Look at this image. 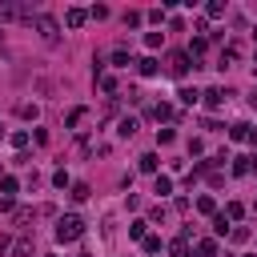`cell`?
Here are the masks:
<instances>
[{
	"mask_svg": "<svg viewBox=\"0 0 257 257\" xmlns=\"http://www.w3.org/2000/svg\"><path fill=\"white\" fill-rule=\"evenodd\" d=\"M8 249H12V241H8V237H0V257H4Z\"/></svg>",
	"mask_w": 257,
	"mask_h": 257,
	"instance_id": "obj_24",
	"label": "cell"
},
{
	"mask_svg": "<svg viewBox=\"0 0 257 257\" xmlns=\"http://www.w3.org/2000/svg\"><path fill=\"white\" fill-rule=\"evenodd\" d=\"M197 253H201V257H217V241H213V237H209V241H201V245H197Z\"/></svg>",
	"mask_w": 257,
	"mask_h": 257,
	"instance_id": "obj_15",
	"label": "cell"
},
{
	"mask_svg": "<svg viewBox=\"0 0 257 257\" xmlns=\"http://www.w3.org/2000/svg\"><path fill=\"white\" fill-rule=\"evenodd\" d=\"M84 20H88V12H84V8H68V16H64V24H68V28H80Z\"/></svg>",
	"mask_w": 257,
	"mask_h": 257,
	"instance_id": "obj_5",
	"label": "cell"
},
{
	"mask_svg": "<svg viewBox=\"0 0 257 257\" xmlns=\"http://www.w3.org/2000/svg\"><path fill=\"white\" fill-rule=\"evenodd\" d=\"M153 193H161V197H169V193H173V181L157 173V181H153Z\"/></svg>",
	"mask_w": 257,
	"mask_h": 257,
	"instance_id": "obj_8",
	"label": "cell"
},
{
	"mask_svg": "<svg viewBox=\"0 0 257 257\" xmlns=\"http://www.w3.org/2000/svg\"><path fill=\"white\" fill-rule=\"evenodd\" d=\"M16 16H28V8H20V4H0V20H16Z\"/></svg>",
	"mask_w": 257,
	"mask_h": 257,
	"instance_id": "obj_6",
	"label": "cell"
},
{
	"mask_svg": "<svg viewBox=\"0 0 257 257\" xmlns=\"http://www.w3.org/2000/svg\"><path fill=\"white\" fill-rule=\"evenodd\" d=\"M20 116L24 120H36V104H20Z\"/></svg>",
	"mask_w": 257,
	"mask_h": 257,
	"instance_id": "obj_21",
	"label": "cell"
},
{
	"mask_svg": "<svg viewBox=\"0 0 257 257\" xmlns=\"http://www.w3.org/2000/svg\"><path fill=\"white\" fill-rule=\"evenodd\" d=\"M68 197H72V201H84V197H88V185H72V193H68Z\"/></svg>",
	"mask_w": 257,
	"mask_h": 257,
	"instance_id": "obj_19",
	"label": "cell"
},
{
	"mask_svg": "<svg viewBox=\"0 0 257 257\" xmlns=\"http://www.w3.org/2000/svg\"><path fill=\"white\" fill-rule=\"evenodd\" d=\"M189 64H193V56H189V52H173V56H169V72H173V76H185V72H189Z\"/></svg>",
	"mask_w": 257,
	"mask_h": 257,
	"instance_id": "obj_2",
	"label": "cell"
},
{
	"mask_svg": "<svg viewBox=\"0 0 257 257\" xmlns=\"http://www.w3.org/2000/svg\"><path fill=\"white\" fill-rule=\"evenodd\" d=\"M225 96H229L225 88H209V92H205V104H209V108H217V104H221Z\"/></svg>",
	"mask_w": 257,
	"mask_h": 257,
	"instance_id": "obj_7",
	"label": "cell"
},
{
	"mask_svg": "<svg viewBox=\"0 0 257 257\" xmlns=\"http://www.w3.org/2000/svg\"><path fill=\"white\" fill-rule=\"evenodd\" d=\"M145 229H149V221H133L128 225V237H145Z\"/></svg>",
	"mask_w": 257,
	"mask_h": 257,
	"instance_id": "obj_17",
	"label": "cell"
},
{
	"mask_svg": "<svg viewBox=\"0 0 257 257\" xmlns=\"http://www.w3.org/2000/svg\"><path fill=\"white\" fill-rule=\"evenodd\" d=\"M145 253H161V237H145Z\"/></svg>",
	"mask_w": 257,
	"mask_h": 257,
	"instance_id": "obj_20",
	"label": "cell"
},
{
	"mask_svg": "<svg viewBox=\"0 0 257 257\" xmlns=\"http://www.w3.org/2000/svg\"><path fill=\"white\" fill-rule=\"evenodd\" d=\"M84 116H88V112H84V108H72V112H68V120H64V128H76V124H80V120H84Z\"/></svg>",
	"mask_w": 257,
	"mask_h": 257,
	"instance_id": "obj_13",
	"label": "cell"
},
{
	"mask_svg": "<svg viewBox=\"0 0 257 257\" xmlns=\"http://www.w3.org/2000/svg\"><path fill=\"white\" fill-rule=\"evenodd\" d=\"M169 253H173V257H185V253H189V237H177V241L169 245Z\"/></svg>",
	"mask_w": 257,
	"mask_h": 257,
	"instance_id": "obj_11",
	"label": "cell"
},
{
	"mask_svg": "<svg viewBox=\"0 0 257 257\" xmlns=\"http://www.w3.org/2000/svg\"><path fill=\"white\" fill-rule=\"evenodd\" d=\"M12 257H36L32 253V237H20V241H12V249H8Z\"/></svg>",
	"mask_w": 257,
	"mask_h": 257,
	"instance_id": "obj_4",
	"label": "cell"
},
{
	"mask_svg": "<svg viewBox=\"0 0 257 257\" xmlns=\"http://www.w3.org/2000/svg\"><path fill=\"white\" fill-rule=\"evenodd\" d=\"M0 189H4L8 197H12V193H16V177H4V181H0Z\"/></svg>",
	"mask_w": 257,
	"mask_h": 257,
	"instance_id": "obj_22",
	"label": "cell"
},
{
	"mask_svg": "<svg viewBox=\"0 0 257 257\" xmlns=\"http://www.w3.org/2000/svg\"><path fill=\"white\" fill-rule=\"evenodd\" d=\"M36 28L44 32V40H48V44H56V32H60V28H56V20H52V16H36Z\"/></svg>",
	"mask_w": 257,
	"mask_h": 257,
	"instance_id": "obj_3",
	"label": "cell"
},
{
	"mask_svg": "<svg viewBox=\"0 0 257 257\" xmlns=\"http://www.w3.org/2000/svg\"><path fill=\"white\" fill-rule=\"evenodd\" d=\"M213 233H217V237H225V233H229V217H225V213H217V217H213Z\"/></svg>",
	"mask_w": 257,
	"mask_h": 257,
	"instance_id": "obj_10",
	"label": "cell"
},
{
	"mask_svg": "<svg viewBox=\"0 0 257 257\" xmlns=\"http://www.w3.org/2000/svg\"><path fill=\"white\" fill-rule=\"evenodd\" d=\"M197 96H201L197 88H181V100H185V104H197Z\"/></svg>",
	"mask_w": 257,
	"mask_h": 257,
	"instance_id": "obj_18",
	"label": "cell"
},
{
	"mask_svg": "<svg viewBox=\"0 0 257 257\" xmlns=\"http://www.w3.org/2000/svg\"><path fill=\"white\" fill-rule=\"evenodd\" d=\"M0 213H12V197H0Z\"/></svg>",
	"mask_w": 257,
	"mask_h": 257,
	"instance_id": "obj_23",
	"label": "cell"
},
{
	"mask_svg": "<svg viewBox=\"0 0 257 257\" xmlns=\"http://www.w3.org/2000/svg\"><path fill=\"white\" fill-rule=\"evenodd\" d=\"M112 64H116V68H128V48H124V44L112 48Z\"/></svg>",
	"mask_w": 257,
	"mask_h": 257,
	"instance_id": "obj_9",
	"label": "cell"
},
{
	"mask_svg": "<svg viewBox=\"0 0 257 257\" xmlns=\"http://www.w3.org/2000/svg\"><path fill=\"white\" fill-rule=\"evenodd\" d=\"M141 173H157V153H145L141 157Z\"/></svg>",
	"mask_w": 257,
	"mask_h": 257,
	"instance_id": "obj_14",
	"label": "cell"
},
{
	"mask_svg": "<svg viewBox=\"0 0 257 257\" xmlns=\"http://www.w3.org/2000/svg\"><path fill=\"white\" fill-rule=\"evenodd\" d=\"M249 108H253V112H257V88H253V92H249Z\"/></svg>",
	"mask_w": 257,
	"mask_h": 257,
	"instance_id": "obj_25",
	"label": "cell"
},
{
	"mask_svg": "<svg viewBox=\"0 0 257 257\" xmlns=\"http://www.w3.org/2000/svg\"><path fill=\"white\" fill-rule=\"evenodd\" d=\"M80 233H84V221H80L76 213H68V217L56 221V241H76Z\"/></svg>",
	"mask_w": 257,
	"mask_h": 257,
	"instance_id": "obj_1",
	"label": "cell"
},
{
	"mask_svg": "<svg viewBox=\"0 0 257 257\" xmlns=\"http://www.w3.org/2000/svg\"><path fill=\"white\" fill-rule=\"evenodd\" d=\"M137 72H145V76H153V72H157V60H153V56H145V60H137Z\"/></svg>",
	"mask_w": 257,
	"mask_h": 257,
	"instance_id": "obj_12",
	"label": "cell"
},
{
	"mask_svg": "<svg viewBox=\"0 0 257 257\" xmlns=\"http://www.w3.org/2000/svg\"><path fill=\"white\" fill-rule=\"evenodd\" d=\"M116 133H120V137H133V133H137V120H133V116H124V120H120V128H116Z\"/></svg>",
	"mask_w": 257,
	"mask_h": 257,
	"instance_id": "obj_16",
	"label": "cell"
}]
</instances>
